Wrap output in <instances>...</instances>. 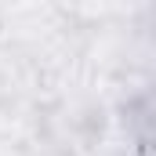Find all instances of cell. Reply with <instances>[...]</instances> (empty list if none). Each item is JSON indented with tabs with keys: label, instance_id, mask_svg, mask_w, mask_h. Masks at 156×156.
Segmentation results:
<instances>
[{
	"label": "cell",
	"instance_id": "1",
	"mask_svg": "<svg viewBox=\"0 0 156 156\" xmlns=\"http://www.w3.org/2000/svg\"><path fill=\"white\" fill-rule=\"evenodd\" d=\"M138 26L153 37V44H156V7H142L138 11Z\"/></svg>",
	"mask_w": 156,
	"mask_h": 156
},
{
	"label": "cell",
	"instance_id": "2",
	"mask_svg": "<svg viewBox=\"0 0 156 156\" xmlns=\"http://www.w3.org/2000/svg\"><path fill=\"white\" fill-rule=\"evenodd\" d=\"M149 145H153V156H156V138H153V142H149Z\"/></svg>",
	"mask_w": 156,
	"mask_h": 156
}]
</instances>
